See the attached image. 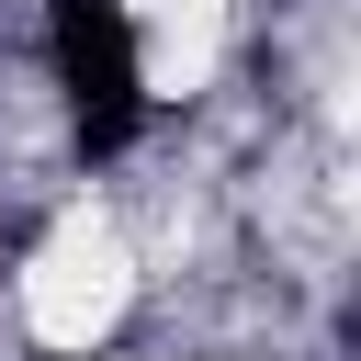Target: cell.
<instances>
[{"label": "cell", "mask_w": 361, "mask_h": 361, "mask_svg": "<svg viewBox=\"0 0 361 361\" xmlns=\"http://www.w3.org/2000/svg\"><path fill=\"white\" fill-rule=\"evenodd\" d=\"M45 56H56V90H68L79 147H90V158L135 147V124H147V68H135L124 0H45Z\"/></svg>", "instance_id": "1"}]
</instances>
